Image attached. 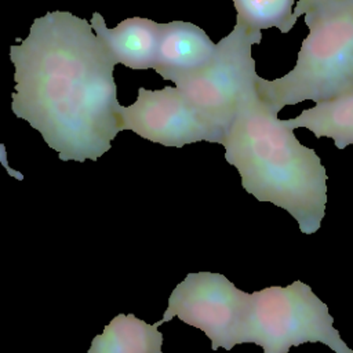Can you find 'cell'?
<instances>
[{
  "label": "cell",
  "mask_w": 353,
  "mask_h": 353,
  "mask_svg": "<svg viewBox=\"0 0 353 353\" xmlns=\"http://www.w3.org/2000/svg\"><path fill=\"white\" fill-rule=\"evenodd\" d=\"M12 113L37 130L62 161L98 160L123 130L116 61L91 23L68 11L36 18L10 47Z\"/></svg>",
  "instance_id": "cell-1"
},
{
  "label": "cell",
  "mask_w": 353,
  "mask_h": 353,
  "mask_svg": "<svg viewBox=\"0 0 353 353\" xmlns=\"http://www.w3.org/2000/svg\"><path fill=\"white\" fill-rule=\"evenodd\" d=\"M221 145L247 193L285 210L305 234L321 228L327 204L321 159L258 97L255 85L241 98Z\"/></svg>",
  "instance_id": "cell-2"
},
{
  "label": "cell",
  "mask_w": 353,
  "mask_h": 353,
  "mask_svg": "<svg viewBox=\"0 0 353 353\" xmlns=\"http://www.w3.org/2000/svg\"><path fill=\"white\" fill-rule=\"evenodd\" d=\"M309 34L287 74L258 77V97L274 112L305 101L314 103L353 91V0L305 14Z\"/></svg>",
  "instance_id": "cell-3"
},
{
  "label": "cell",
  "mask_w": 353,
  "mask_h": 353,
  "mask_svg": "<svg viewBox=\"0 0 353 353\" xmlns=\"http://www.w3.org/2000/svg\"><path fill=\"white\" fill-rule=\"evenodd\" d=\"M307 342H320L335 353H353L334 327L328 306L303 281L250 294L240 345H258L263 353H288Z\"/></svg>",
  "instance_id": "cell-4"
},
{
  "label": "cell",
  "mask_w": 353,
  "mask_h": 353,
  "mask_svg": "<svg viewBox=\"0 0 353 353\" xmlns=\"http://www.w3.org/2000/svg\"><path fill=\"white\" fill-rule=\"evenodd\" d=\"M262 41V30L237 23L216 43L211 62L175 87L211 125L226 131L244 94L255 85L258 73L252 46Z\"/></svg>",
  "instance_id": "cell-5"
},
{
  "label": "cell",
  "mask_w": 353,
  "mask_h": 353,
  "mask_svg": "<svg viewBox=\"0 0 353 353\" xmlns=\"http://www.w3.org/2000/svg\"><path fill=\"white\" fill-rule=\"evenodd\" d=\"M248 296L221 273H189L171 292L161 323L176 316L201 330L212 350H232L240 345Z\"/></svg>",
  "instance_id": "cell-6"
},
{
  "label": "cell",
  "mask_w": 353,
  "mask_h": 353,
  "mask_svg": "<svg viewBox=\"0 0 353 353\" xmlns=\"http://www.w3.org/2000/svg\"><path fill=\"white\" fill-rule=\"evenodd\" d=\"M123 130L164 146L182 148L207 141L221 143L223 131L205 121L176 87L138 90L137 101L119 109Z\"/></svg>",
  "instance_id": "cell-7"
},
{
  "label": "cell",
  "mask_w": 353,
  "mask_h": 353,
  "mask_svg": "<svg viewBox=\"0 0 353 353\" xmlns=\"http://www.w3.org/2000/svg\"><path fill=\"white\" fill-rule=\"evenodd\" d=\"M215 50L216 44L197 25L183 21L160 23L153 69L164 80L176 84L204 69L211 62Z\"/></svg>",
  "instance_id": "cell-8"
},
{
  "label": "cell",
  "mask_w": 353,
  "mask_h": 353,
  "mask_svg": "<svg viewBox=\"0 0 353 353\" xmlns=\"http://www.w3.org/2000/svg\"><path fill=\"white\" fill-rule=\"evenodd\" d=\"M91 26L116 63L138 70L154 68L160 23L149 18L132 17L109 29L103 17L94 12Z\"/></svg>",
  "instance_id": "cell-9"
},
{
  "label": "cell",
  "mask_w": 353,
  "mask_h": 353,
  "mask_svg": "<svg viewBox=\"0 0 353 353\" xmlns=\"http://www.w3.org/2000/svg\"><path fill=\"white\" fill-rule=\"evenodd\" d=\"M161 324V320L148 324L131 313H120L94 336L87 353H163Z\"/></svg>",
  "instance_id": "cell-10"
},
{
  "label": "cell",
  "mask_w": 353,
  "mask_h": 353,
  "mask_svg": "<svg viewBox=\"0 0 353 353\" xmlns=\"http://www.w3.org/2000/svg\"><path fill=\"white\" fill-rule=\"evenodd\" d=\"M285 121L292 130L307 128L316 138H331L338 149H345L353 143V91L317 102Z\"/></svg>",
  "instance_id": "cell-11"
},
{
  "label": "cell",
  "mask_w": 353,
  "mask_h": 353,
  "mask_svg": "<svg viewBox=\"0 0 353 353\" xmlns=\"http://www.w3.org/2000/svg\"><path fill=\"white\" fill-rule=\"evenodd\" d=\"M236 22L252 30L276 28L288 33L298 18L294 17V0H233Z\"/></svg>",
  "instance_id": "cell-12"
},
{
  "label": "cell",
  "mask_w": 353,
  "mask_h": 353,
  "mask_svg": "<svg viewBox=\"0 0 353 353\" xmlns=\"http://www.w3.org/2000/svg\"><path fill=\"white\" fill-rule=\"evenodd\" d=\"M342 1H347V0H298L295 10H294V17L299 18L301 15H305L306 12L331 6V4H336V3H342Z\"/></svg>",
  "instance_id": "cell-13"
}]
</instances>
